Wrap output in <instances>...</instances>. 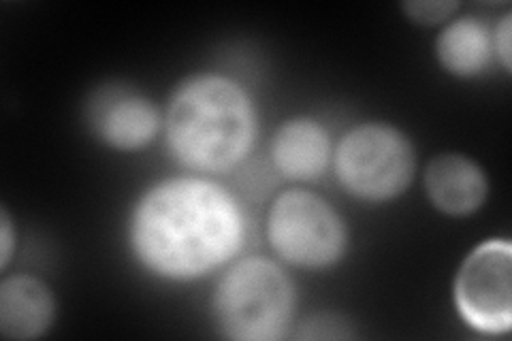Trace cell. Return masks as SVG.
Instances as JSON below:
<instances>
[{"mask_svg":"<svg viewBox=\"0 0 512 341\" xmlns=\"http://www.w3.org/2000/svg\"><path fill=\"white\" fill-rule=\"evenodd\" d=\"M493 56V37L489 28L476 18H459L448 24L436 39V58L440 67L455 77H474L483 73Z\"/></svg>","mask_w":512,"mask_h":341,"instance_id":"11","label":"cell"},{"mask_svg":"<svg viewBox=\"0 0 512 341\" xmlns=\"http://www.w3.org/2000/svg\"><path fill=\"white\" fill-rule=\"evenodd\" d=\"M254 139V105L237 81L205 73L175 90L167 111V145L182 167L227 173L250 154Z\"/></svg>","mask_w":512,"mask_h":341,"instance_id":"2","label":"cell"},{"mask_svg":"<svg viewBox=\"0 0 512 341\" xmlns=\"http://www.w3.org/2000/svg\"><path fill=\"white\" fill-rule=\"evenodd\" d=\"M56 318L54 292L32 275H11L0 284V333L5 339H39Z\"/></svg>","mask_w":512,"mask_h":341,"instance_id":"9","label":"cell"},{"mask_svg":"<svg viewBox=\"0 0 512 341\" xmlns=\"http://www.w3.org/2000/svg\"><path fill=\"white\" fill-rule=\"evenodd\" d=\"M128 241L150 273L190 282L233 261L244 248L246 218L222 186L203 177H173L139 199Z\"/></svg>","mask_w":512,"mask_h":341,"instance_id":"1","label":"cell"},{"mask_svg":"<svg viewBox=\"0 0 512 341\" xmlns=\"http://www.w3.org/2000/svg\"><path fill=\"white\" fill-rule=\"evenodd\" d=\"M457 3L453 0H410L404 3L402 9L406 18L421 26H436L446 22L457 11Z\"/></svg>","mask_w":512,"mask_h":341,"instance_id":"12","label":"cell"},{"mask_svg":"<svg viewBox=\"0 0 512 341\" xmlns=\"http://www.w3.org/2000/svg\"><path fill=\"white\" fill-rule=\"evenodd\" d=\"M425 192L438 211L466 218L485 205L489 182L478 162L463 154H440L427 165Z\"/></svg>","mask_w":512,"mask_h":341,"instance_id":"8","label":"cell"},{"mask_svg":"<svg viewBox=\"0 0 512 341\" xmlns=\"http://www.w3.org/2000/svg\"><path fill=\"white\" fill-rule=\"evenodd\" d=\"M88 116L94 135L118 152L148 148L160 128L154 103L124 86L103 88L90 101Z\"/></svg>","mask_w":512,"mask_h":341,"instance_id":"7","label":"cell"},{"mask_svg":"<svg viewBox=\"0 0 512 341\" xmlns=\"http://www.w3.org/2000/svg\"><path fill=\"white\" fill-rule=\"evenodd\" d=\"M212 307L224 337L278 341L291 329L295 288L276 263L252 256L222 275Z\"/></svg>","mask_w":512,"mask_h":341,"instance_id":"3","label":"cell"},{"mask_svg":"<svg viewBox=\"0 0 512 341\" xmlns=\"http://www.w3.org/2000/svg\"><path fill=\"white\" fill-rule=\"evenodd\" d=\"M510 39H512V15H504V18L500 20V24L495 26V32H493V52L495 56L500 58L504 71L510 73V67H512V45H510Z\"/></svg>","mask_w":512,"mask_h":341,"instance_id":"13","label":"cell"},{"mask_svg":"<svg viewBox=\"0 0 512 341\" xmlns=\"http://www.w3.org/2000/svg\"><path fill=\"white\" fill-rule=\"evenodd\" d=\"M342 188L365 203H384L404 194L414 177L416 154L399 128L370 122L352 128L333 156Z\"/></svg>","mask_w":512,"mask_h":341,"instance_id":"4","label":"cell"},{"mask_svg":"<svg viewBox=\"0 0 512 341\" xmlns=\"http://www.w3.org/2000/svg\"><path fill=\"white\" fill-rule=\"evenodd\" d=\"M274 252L299 269H327L346 252V224L329 201L310 190H286L267 218Z\"/></svg>","mask_w":512,"mask_h":341,"instance_id":"5","label":"cell"},{"mask_svg":"<svg viewBox=\"0 0 512 341\" xmlns=\"http://www.w3.org/2000/svg\"><path fill=\"white\" fill-rule=\"evenodd\" d=\"M274 167L293 182H312L327 171L331 139L327 128L310 118L284 122L271 141Z\"/></svg>","mask_w":512,"mask_h":341,"instance_id":"10","label":"cell"},{"mask_svg":"<svg viewBox=\"0 0 512 341\" xmlns=\"http://www.w3.org/2000/svg\"><path fill=\"white\" fill-rule=\"evenodd\" d=\"M455 305L463 322L487 335L512 327V246L489 239L461 263L455 278Z\"/></svg>","mask_w":512,"mask_h":341,"instance_id":"6","label":"cell"},{"mask_svg":"<svg viewBox=\"0 0 512 341\" xmlns=\"http://www.w3.org/2000/svg\"><path fill=\"white\" fill-rule=\"evenodd\" d=\"M13 250H15L13 222H11L7 207H3V214H0V269L9 267Z\"/></svg>","mask_w":512,"mask_h":341,"instance_id":"14","label":"cell"}]
</instances>
